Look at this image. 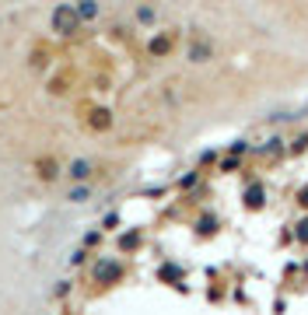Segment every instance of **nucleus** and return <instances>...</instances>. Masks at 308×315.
<instances>
[{
    "mask_svg": "<svg viewBox=\"0 0 308 315\" xmlns=\"http://www.w3.org/2000/svg\"><path fill=\"white\" fill-rule=\"evenodd\" d=\"M207 56H210V49H207V46H196V49L189 53V60H192V63H200V60H207Z\"/></svg>",
    "mask_w": 308,
    "mask_h": 315,
    "instance_id": "1",
    "label": "nucleus"
},
{
    "mask_svg": "<svg viewBox=\"0 0 308 315\" xmlns=\"http://www.w3.org/2000/svg\"><path fill=\"white\" fill-rule=\"evenodd\" d=\"M298 238H305V242H308V221L301 224V231H298Z\"/></svg>",
    "mask_w": 308,
    "mask_h": 315,
    "instance_id": "2",
    "label": "nucleus"
}]
</instances>
